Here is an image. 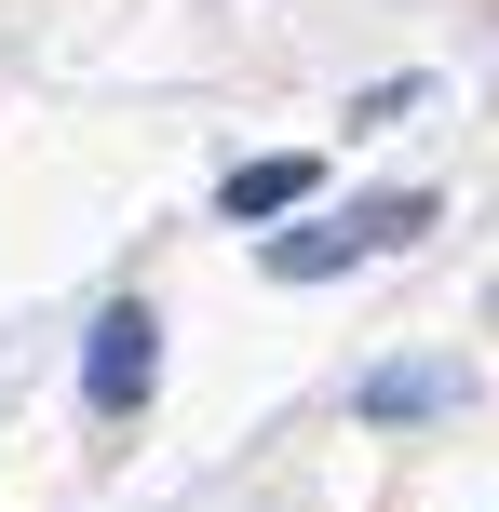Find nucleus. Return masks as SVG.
Listing matches in <instances>:
<instances>
[{
	"label": "nucleus",
	"mask_w": 499,
	"mask_h": 512,
	"mask_svg": "<svg viewBox=\"0 0 499 512\" xmlns=\"http://www.w3.org/2000/svg\"><path fill=\"white\" fill-rule=\"evenodd\" d=\"M432 405H459V364H378L365 378V418H432Z\"/></svg>",
	"instance_id": "20e7f679"
},
{
	"label": "nucleus",
	"mask_w": 499,
	"mask_h": 512,
	"mask_svg": "<svg viewBox=\"0 0 499 512\" xmlns=\"http://www.w3.org/2000/svg\"><path fill=\"white\" fill-rule=\"evenodd\" d=\"M149 378H162V310L149 297H108L95 337H81V405H95V418H135Z\"/></svg>",
	"instance_id": "f03ea898"
},
{
	"label": "nucleus",
	"mask_w": 499,
	"mask_h": 512,
	"mask_svg": "<svg viewBox=\"0 0 499 512\" xmlns=\"http://www.w3.org/2000/svg\"><path fill=\"white\" fill-rule=\"evenodd\" d=\"M311 189H324V162H311V149H257V162H230L216 216H297Z\"/></svg>",
	"instance_id": "7ed1b4c3"
},
{
	"label": "nucleus",
	"mask_w": 499,
	"mask_h": 512,
	"mask_svg": "<svg viewBox=\"0 0 499 512\" xmlns=\"http://www.w3.org/2000/svg\"><path fill=\"white\" fill-rule=\"evenodd\" d=\"M419 230H432V189H378V203H351V216L270 230L257 270H270V283H324V270H365V256H392V243H419Z\"/></svg>",
	"instance_id": "f257e3e1"
}]
</instances>
